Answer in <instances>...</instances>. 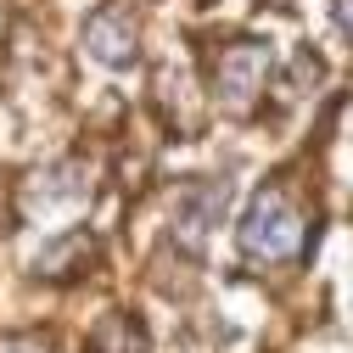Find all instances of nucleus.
Here are the masks:
<instances>
[{
    "instance_id": "nucleus-1",
    "label": "nucleus",
    "mask_w": 353,
    "mask_h": 353,
    "mask_svg": "<svg viewBox=\"0 0 353 353\" xmlns=\"http://www.w3.org/2000/svg\"><path fill=\"white\" fill-rule=\"evenodd\" d=\"M303 247H308V219H303V208L281 191V185H270L252 208H247V225H241V252L258 263H286V258H303Z\"/></svg>"
},
{
    "instance_id": "nucleus-2",
    "label": "nucleus",
    "mask_w": 353,
    "mask_h": 353,
    "mask_svg": "<svg viewBox=\"0 0 353 353\" xmlns=\"http://www.w3.org/2000/svg\"><path fill=\"white\" fill-rule=\"evenodd\" d=\"M263 73H270V51H263L258 39H241V46H230L225 57H219V68H213V90L225 96L230 107H247V101L263 90Z\"/></svg>"
},
{
    "instance_id": "nucleus-3",
    "label": "nucleus",
    "mask_w": 353,
    "mask_h": 353,
    "mask_svg": "<svg viewBox=\"0 0 353 353\" xmlns=\"http://www.w3.org/2000/svg\"><path fill=\"white\" fill-rule=\"evenodd\" d=\"M84 39H90V51L101 62H129L135 57V17H129V6H101L90 23H84Z\"/></svg>"
},
{
    "instance_id": "nucleus-4",
    "label": "nucleus",
    "mask_w": 353,
    "mask_h": 353,
    "mask_svg": "<svg viewBox=\"0 0 353 353\" xmlns=\"http://www.w3.org/2000/svg\"><path fill=\"white\" fill-rule=\"evenodd\" d=\"M84 353H146V331L129 320V314H107V320L90 331Z\"/></svg>"
},
{
    "instance_id": "nucleus-5",
    "label": "nucleus",
    "mask_w": 353,
    "mask_h": 353,
    "mask_svg": "<svg viewBox=\"0 0 353 353\" xmlns=\"http://www.w3.org/2000/svg\"><path fill=\"white\" fill-rule=\"evenodd\" d=\"M225 185H196V191H185L180 196V225H185V241H202V230H208V219H219L225 213Z\"/></svg>"
},
{
    "instance_id": "nucleus-6",
    "label": "nucleus",
    "mask_w": 353,
    "mask_h": 353,
    "mask_svg": "<svg viewBox=\"0 0 353 353\" xmlns=\"http://www.w3.org/2000/svg\"><path fill=\"white\" fill-rule=\"evenodd\" d=\"M336 23H342L347 39H353V0H336Z\"/></svg>"
},
{
    "instance_id": "nucleus-7",
    "label": "nucleus",
    "mask_w": 353,
    "mask_h": 353,
    "mask_svg": "<svg viewBox=\"0 0 353 353\" xmlns=\"http://www.w3.org/2000/svg\"><path fill=\"white\" fill-rule=\"evenodd\" d=\"M0 353H46V347H39V342H6Z\"/></svg>"
}]
</instances>
